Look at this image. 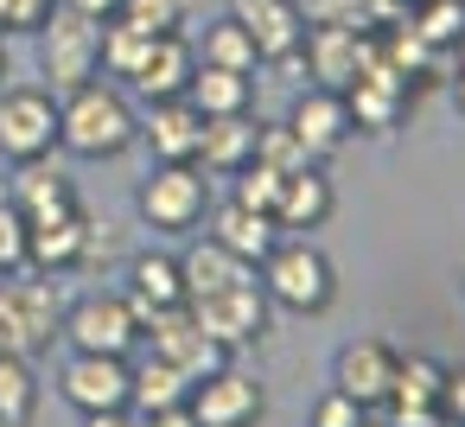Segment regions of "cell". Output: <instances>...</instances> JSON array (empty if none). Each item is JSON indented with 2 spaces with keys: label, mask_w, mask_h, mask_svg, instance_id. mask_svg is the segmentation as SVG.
I'll use <instances>...</instances> for the list:
<instances>
[{
  "label": "cell",
  "mask_w": 465,
  "mask_h": 427,
  "mask_svg": "<svg viewBox=\"0 0 465 427\" xmlns=\"http://www.w3.org/2000/svg\"><path fill=\"white\" fill-rule=\"evenodd\" d=\"M134 141H141V115L109 77H90L58 96V147H71L77 160H115Z\"/></svg>",
  "instance_id": "obj_1"
},
{
  "label": "cell",
  "mask_w": 465,
  "mask_h": 427,
  "mask_svg": "<svg viewBox=\"0 0 465 427\" xmlns=\"http://www.w3.org/2000/svg\"><path fill=\"white\" fill-rule=\"evenodd\" d=\"M58 319H64V300H58L52 281H39L33 268L0 274V351H7V357L33 363L39 351H52Z\"/></svg>",
  "instance_id": "obj_2"
},
{
  "label": "cell",
  "mask_w": 465,
  "mask_h": 427,
  "mask_svg": "<svg viewBox=\"0 0 465 427\" xmlns=\"http://www.w3.org/2000/svg\"><path fill=\"white\" fill-rule=\"evenodd\" d=\"M255 281H262L268 306H287V313H325L338 300V274L306 236H281L268 249V262L255 268Z\"/></svg>",
  "instance_id": "obj_3"
},
{
  "label": "cell",
  "mask_w": 465,
  "mask_h": 427,
  "mask_svg": "<svg viewBox=\"0 0 465 427\" xmlns=\"http://www.w3.org/2000/svg\"><path fill=\"white\" fill-rule=\"evenodd\" d=\"M33 39H39V71H45V90H52V96L90 84V77L103 71V26L84 20V14H71L64 0L52 7V20H45Z\"/></svg>",
  "instance_id": "obj_4"
},
{
  "label": "cell",
  "mask_w": 465,
  "mask_h": 427,
  "mask_svg": "<svg viewBox=\"0 0 465 427\" xmlns=\"http://www.w3.org/2000/svg\"><path fill=\"white\" fill-rule=\"evenodd\" d=\"M134 211H141L153 230H166V236L198 230L204 211H211V179H204V166H198V160L153 166V173L141 179V192H134Z\"/></svg>",
  "instance_id": "obj_5"
},
{
  "label": "cell",
  "mask_w": 465,
  "mask_h": 427,
  "mask_svg": "<svg viewBox=\"0 0 465 427\" xmlns=\"http://www.w3.org/2000/svg\"><path fill=\"white\" fill-rule=\"evenodd\" d=\"M58 338L71 351H96V357H128L141 344V319L128 306V293H77L58 319Z\"/></svg>",
  "instance_id": "obj_6"
},
{
  "label": "cell",
  "mask_w": 465,
  "mask_h": 427,
  "mask_svg": "<svg viewBox=\"0 0 465 427\" xmlns=\"http://www.w3.org/2000/svg\"><path fill=\"white\" fill-rule=\"evenodd\" d=\"M58 154V96L33 84H0V160H45Z\"/></svg>",
  "instance_id": "obj_7"
},
{
  "label": "cell",
  "mask_w": 465,
  "mask_h": 427,
  "mask_svg": "<svg viewBox=\"0 0 465 427\" xmlns=\"http://www.w3.org/2000/svg\"><path fill=\"white\" fill-rule=\"evenodd\" d=\"M185 306H192L198 332H204V338H217L223 351L268 338V319H274V306H268L262 281H242V287H223V293H211V300H185Z\"/></svg>",
  "instance_id": "obj_8"
},
{
  "label": "cell",
  "mask_w": 465,
  "mask_h": 427,
  "mask_svg": "<svg viewBox=\"0 0 465 427\" xmlns=\"http://www.w3.org/2000/svg\"><path fill=\"white\" fill-rule=\"evenodd\" d=\"M141 338L153 344V357L179 363V370H185L192 382H204V376H217V370L230 363V351H223L217 338H204V332H198L192 306H166V313H147V319H141Z\"/></svg>",
  "instance_id": "obj_9"
},
{
  "label": "cell",
  "mask_w": 465,
  "mask_h": 427,
  "mask_svg": "<svg viewBox=\"0 0 465 427\" xmlns=\"http://www.w3.org/2000/svg\"><path fill=\"white\" fill-rule=\"evenodd\" d=\"M128 389H134V363H128V357L71 351V357H64V370H58V395H64L77 414H96V408H128Z\"/></svg>",
  "instance_id": "obj_10"
},
{
  "label": "cell",
  "mask_w": 465,
  "mask_h": 427,
  "mask_svg": "<svg viewBox=\"0 0 465 427\" xmlns=\"http://www.w3.org/2000/svg\"><path fill=\"white\" fill-rule=\"evenodd\" d=\"M344 96V109H351V128H370V134H389L401 115H408V103H414V84L408 77H395L389 65H382V52L338 90Z\"/></svg>",
  "instance_id": "obj_11"
},
{
  "label": "cell",
  "mask_w": 465,
  "mask_h": 427,
  "mask_svg": "<svg viewBox=\"0 0 465 427\" xmlns=\"http://www.w3.org/2000/svg\"><path fill=\"white\" fill-rule=\"evenodd\" d=\"M185 408L198 414V427H255V421L268 414V395H262V382H255V376H242V370H230V363H223L217 376L192 382Z\"/></svg>",
  "instance_id": "obj_12"
},
{
  "label": "cell",
  "mask_w": 465,
  "mask_h": 427,
  "mask_svg": "<svg viewBox=\"0 0 465 427\" xmlns=\"http://www.w3.org/2000/svg\"><path fill=\"white\" fill-rule=\"evenodd\" d=\"M230 20L249 33L262 65H281L306 45V7L300 0H230Z\"/></svg>",
  "instance_id": "obj_13"
},
{
  "label": "cell",
  "mask_w": 465,
  "mask_h": 427,
  "mask_svg": "<svg viewBox=\"0 0 465 427\" xmlns=\"http://www.w3.org/2000/svg\"><path fill=\"white\" fill-rule=\"evenodd\" d=\"M395 344H382V338H351L344 351H338V363H331V389L338 395H351L357 408H382L389 402V389H395Z\"/></svg>",
  "instance_id": "obj_14"
},
{
  "label": "cell",
  "mask_w": 465,
  "mask_h": 427,
  "mask_svg": "<svg viewBox=\"0 0 465 427\" xmlns=\"http://www.w3.org/2000/svg\"><path fill=\"white\" fill-rule=\"evenodd\" d=\"M300 58H306V77L319 84V90H344L370 58H376V33H344V26H306V45H300Z\"/></svg>",
  "instance_id": "obj_15"
},
{
  "label": "cell",
  "mask_w": 465,
  "mask_h": 427,
  "mask_svg": "<svg viewBox=\"0 0 465 427\" xmlns=\"http://www.w3.org/2000/svg\"><path fill=\"white\" fill-rule=\"evenodd\" d=\"M287 128H293V141L312 154V160H331V154H344L351 147V109H344V96L338 90H306L300 103H293V115H287Z\"/></svg>",
  "instance_id": "obj_16"
},
{
  "label": "cell",
  "mask_w": 465,
  "mask_h": 427,
  "mask_svg": "<svg viewBox=\"0 0 465 427\" xmlns=\"http://www.w3.org/2000/svg\"><path fill=\"white\" fill-rule=\"evenodd\" d=\"M204 236H211V243H223L236 262L262 268V262H268V249H274L287 230H281L268 211H249V204L223 198V204H211V211H204Z\"/></svg>",
  "instance_id": "obj_17"
},
{
  "label": "cell",
  "mask_w": 465,
  "mask_h": 427,
  "mask_svg": "<svg viewBox=\"0 0 465 427\" xmlns=\"http://www.w3.org/2000/svg\"><path fill=\"white\" fill-rule=\"evenodd\" d=\"M90 236H96V223L84 217V204H77V211H64V217L26 223V268H39V274L84 268V262H90Z\"/></svg>",
  "instance_id": "obj_18"
},
{
  "label": "cell",
  "mask_w": 465,
  "mask_h": 427,
  "mask_svg": "<svg viewBox=\"0 0 465 427\" xmlns=\"http://www.w3.org/2000/svg\"><path fill=\"white\" fill-rule=\"evenodd\" d=\"M198 134H204V115L185 103V96H166V103H147V122H141V141L153 147L160 166H179V160H198Z\"/></svg>",
  "instance_id": "obj_19"
},
{
  "label": "cell",
  "mask_w": 465,
  "mask_h": 427,
  "mask_svg": "<svg viewBox=\"0 0 465 427\" xmlns=\"http://www.w3.org/2000/svg\"><path fill=\"white\" fill-rule=\"evenodd\" d=\"M26 223H45V217H64V211H77V185L64 179V166L45 154V160H26L20 173H14V198H7Z\"/></svg>",
  "instance_id": "obj_20"
},
{
  "label": "cell",
  "mask_w": 465,
  "mask_h": 427,
  "mask_svg": "<svg viewBox=\"0 0 465 427\" xmlns=\"http://www.w3.org/2000/svg\"><path fill=\"white\" fill-rule=\"evenodd\" d=\"M192 71H198L192 39H185V33H160V39L147 45V65L134 71V84H128V90H141L147 103H166V96H185Z\"/></svg>",
  "instance_id": "obj_21"
},
{
  "label": "cell",
  "mask_w": 465,
  "mask_h": 427,
  "mask_svg": "<svg viewBox=\"0 0 465 427\" xmlns=\"http://www.w3.org/2000/svg\"><path fill=\"white\" fill-rule=\"evenodd\" d=\"M255 115H204V134H198V166L204 173H242L255 160Z\"/></svg>",
  "instance_id": "obj_22"
},
{
  "label": "cell",
  "mask_w": 465,
  "mask_h": 427,
  "mask_svg": "<svg viewBox=\"0 0 465 427\" xmlns=\"http://www.w3.org/2000/svg\"><path fill=\"white\" fill-rule=\"evenodd\" d=\"M331 204H338L331 179H325L319 166H300V173H287V179H281L274 223H281V230H319V223L331 217Z\"/></svg>",
  "instance_id": "obj_23"
},
{
  "label": "cell",
  "mask_w": 465,
  "mask_h": 427,
  "mask_svg": "<svg viewBox=\"0 0 465 427\" xmlns=\"http://www.w3.org/2000/svg\"><path fill=\"white\" fill-rule=\"evenodd\" d=\"M179 281H185V300H211V293H223V287H242V281H255V268L249 262H236L223 243H192L185 255H179Z\"/></svg>",
  "instance_id": "obj_24"
},
{
  "label": "cell",
  "mask_w": 465,
  "mask_h": 427,
  "mask_svg": "<svg viewBox=\"0 0 465 427\" xmlns=\"http://www.w3.org/2000/svg\"><path fill=\"white\" fill-rule=\"evenodd\" d=\"M128 306H134V319L166 313V306H185L179 262H173V255H134V262H128Z\"/></svg>",
  "instance_id": "obj_25"
},
{
  "label": "cell",
  "mask_w": 465,
  "mask_h": 427,
  "mask_svg": "<svg viewBox=\"0 0 465 427\" xmlns=\"http://www.w3.org/2000/svg\"><path fill=\"white\" fill-rule=\"evenodd\" d=\"M185 103H192L198 115H249V103H255V77H249V71L198 65L192 84H185Z\"/></svg>",
  "instance_id": "obj_26"
},
{
  "label": "cell",
  "mask_w": 465,
  "mask_h": 427,
  "mask_svg": "<svg viewBox=\"0 0 465 427\" xmlns=\"http://www.w3.org/2000/svg\"><path fill=\"white\" fill-rule=\"evenodd\" d=\"M408 26L420 45H433L440 58H459L465 52V0H414L408 7Z\"/></svg>",
  "instance_id": "obj_27"
},
{
  "label": "cell",
  "mask_w": 465,
  "mask_h": 427,
  "mask_svg": "<svg viewBox=\"0 0 465 427\" xmlns=\"http://www.w3.org/2000/svg\"><path fill=\"white\" fill-rule=\"evenodd\" d=\"M446 376H452V363H440L433 351H408V357H395V389H389V402H420V408H440ZM389 402H382V408H389Z\"/></svg>",
  "instance_id": "obj_28"
},
{
  "label": "cell",
  "mask_w": 465,
  "mask_h": 427,
  "mask_svg": "<svg viewBox=\"0 0 465 427\" xmlns=\"http://www.w3.org/2000/svg\"><path fill=\"white\" fill-rule=\"evenodd\" d=\"M185 395H192V376H185L179 363H166V357L134 363V389H128V408H134V414L173 408V402H185Z\"/></svg>",
  "instance_id": "obj_29"
},
{
  "label": "cell",
  "mask_w": 465,
  "mask_h": 427,
  "mask_svg": "<svg viewBox=\"0 0 465 427\" xmlns=\"http://www.w3.org/2000/svg\"><path fill=\"white\" fill-rule=\"evenodd\" d=\"M192 52H198V65H217V71H249V77H255V65H262V58H255V45H249V33H242L230 14H223V20H211V26H204V39H198Z\"/></svg>",
  "instance_id": "obj_30"
},
{
  "label": "cell",
  "mask_w": 465,
  "mask_h": 427,
  "mask_svg": "<svg viewBox=\"0 0 465 427\" xmlns=\"http://www.w3.org/2000/svg\"><path fill=\"white\" fill-rule=\"evenodd\" d=\"M39 408V382H33V363L26 357H7L0 351V421L7 427H26Z\"/></svg>",
  "instance_id": "obj_31"
},
{
  "label": "cell",
  "mask_w": 465,
  "mask_h": 427,
  "mask_svg": "<svg viewBox=\"0 0 465 427\" xmlns=\"http://www.w3.org/2000/svg\"><path fill=\"white\" fill-rule=\"evenodd\" d=\"M147 33H134V26H122V20H103V77H115V84H134V71L147 65Z\"/></svg>",
  "instance_id": "obj_32"
},
{
  "label": "cell",
  "mask_w": 465,
  "mask_h": 427,
  "mask_svg": "<svg viewBox=\"0 0 465 427\" xmlns=\"http://www.w3.org/2000/svg\"><path fill=\"white\" fill-rule=\"evenodd\" d=\"M115 20L134 26V33H147V39H160V33H179L185 26V0H122Z\"/></svg>",
  "instance_id": "obj_33"
},
{
  "label": "cell",
  "mask_w": 465,
  "mask_h": 427,
  "mask_svg": "<svg viewBox=\"0 0 465 427\" xmlns=\"http://www.w3.org/2000/svg\"><path fill=\"white\" fill-rule=\"evenodd\" d=\"M255 160H262V166H274V173H300V166H319V160H312V154H306V147L293 141V128H287V122H274V128L262 122V128H255Z\"/></svg>",
  "instance_id": "obj_34"
},
{
  "label": "cell",
  "mask_w": 465,
  "mask_h": 427,
  "mask_svg": "<svg viewBox=\"0 0 465 427\" xmlns=\"http://www.w3.org/2000/svg\"><path fill=\"white\" fill-rule=\"evenodd\" d=\"M236 185H230V198L236 204H249V211H268L274 217V198H281V179L287 173H274V166H262V160H249L242 173H230Z\"/></svg>",
  "instance_id": "obj_35"
},
{
  "label": "cell",
  "mask_w": 465,
  "mask_h": 427,
  "mask_svg": "<svg viewBox=\"0 0 465 427\" xmlns=\"http://www.w3.org/2000/svg\"><path fill=\"white\" fill-rule=\"evenodd\" d=\"M26 268V217L0 198V274H20Z\"/></svg>",
  "instance_id": "obj_36"
},
{
  "label": "cell",
  "mask_w": 465,
  "mask_h": 427,
  "mask_svg": "<svg viewBox=\"0 0 465 427\" xmlns=\"http://www.w3.org/2000/svg\"><path fill=\"white\" fill-rule=\"evenodd\" d=\"M52 7L58 0H0V39L7 33H39L52 20Z\"/></svg>",
  "instance_id": "obj_37"
},
{
  "label": "cell",
  "mask_w": 465,
  "mask_h": 427,
  "mask_svg": "<svg viewBox=\"0 0 465 427\" xmlns=\"http://www.w3.org/2000/svg\"><path fill=\"white\" fill-rule=\"evenodd\" d=\"M370 421V408H357L351 395H319V408H312V427H363Z\"/></svg>",
  "instance_id": "obj_38"
},
{
  "label": "cell",
  "mask_w": 465,
  "mask_h": 427,
  "mask_svg": "<svg viewBox=\"0 0 465 427\" xmlns=\"http://www.w3.org/2000/svg\"><path fill=\"white\" fill-rule=\"evenodd\" d=\"M389 427H446V414L420 402H389Z\"/></svg>",
  "instance_id": "obj_39"
},
{
  "label": "cell",
  "mask_w": 465,
  "mask_h": 427,
  "mask_svg": "<svg viewBox=\"0 0 465 427\" xmlns=\"http://www.w3.org/2000/svg\"><path fill=\"white\" fill-rule=\"evenodd\" d=\"M440 414H446V427H465V370H452V376H446Z\"/></svg>",
  "instance_id": "obj_40"
},
{
  "label": "cell",
  "mask_w": 465,
  "mask_h": 427,
  "mask_svg": "<svg viewBox=\"0 0 465 427\" xmlns=\"http://www.w3.org/2000/svg\"><path fill=\"white\" fill-rule=\"evenodd\" d=\"M141 427H198V414H192L185 402H173V408H153V414H141Z\"/></svg>",
  "instance_id": "obj_41"
},
{
  "label": "cell",
  "mask_w": 465,
  "mask_h": 427,
  "mask_svg": "<svg viewBox=\"0 0 465 427\" xmlns=\"http://www.w3.org/2000/svg\"><path fill=\"white\" fill-rule=\"evenodd\" d=\"M84 427H141V414L134 408H96V414H84Z\"/></svg>",
  "instance_id": "obj_42"
},
{
  "label": "cell",
  "mask_w": 465,
  "mask_h": 427,
  "mask_svg": "<svg viewBox=\"0 0 465 427\" xmlns=\"http://www.w3.org/2000/svg\"><path fill=\"white\" fill-rule=\"evenodd\" d=\"M64 7H71V14H84V20H96V26H103V20H115V7H122V0H64Z\"/></svg>",
  "instance_id": "obj_43"
},
{
  "label": "cell",
  "mask_w": 465,
  "mask_h": 427,
  "mask_svg": "<svg viewBox=\"0 0 465 427\" xmlns=\"http://www.w3.org/2000/svg\"><path fill=\"white\" fill-rule=\"evenodd\" d=\"M446 90H452V109L465 115V52H459V65L446 71Z\"/></svg>",
  "instance_id": "obj_44"
},
{
  "label": "cell",
  "mask_w": 465,
  "mask_h": 427,
  "mask_svg": "<svg viewBox=\"0 0 465 427\" xmlns=\"http://www.w3.org/2000/svg\"><path fill=\"white\" fill-rule=\"evenodd\" d=\"M0 84H7V45H0Z\"/></svg>",
  "instance_id": "obj_45"
},
{
  "label": "cell",
  "mask_w": 465,
  "mask_h": 427,
  "mask_svg": "<svg viewBox=\"0 0 465 427\" xmlns=\"http://www.w3.org/2000/svg\"><path fill=\"white\" fill-rule=\"evenodd\" d=\"M401 7H414V0H401Z\"/></svg>",
  "instance_id": "obj_46"
},
{
  "label": "cell",
  "mask_w": 465,
  "mask_h": 427,
  "mask_svg": "<svg viewBox=\"0 0 465 427\" xmlns=\"http://www.w3.org/2000/svg\"><path fill=\"white\" fill-rule=\"evenodd\" d=\"M363 427H376V421H363Z\"/></svg>",
  "instance_id": "obj_47"
},
{
  "label": "cell",
  "mask_w": 465,
  "mask_h": 427,
  "mask_svg": "<svg viewBox=\"0 0 465 427\" xmlns=\"http://www.w3.org/2000/svg\"><path fill=\"white\" fill-rule=\"evenodd\" d=\"M0 427H7V421H0Z\"/></svg>",
  "instance_id": "obj_48"
}]
</instances>
